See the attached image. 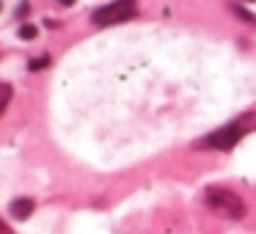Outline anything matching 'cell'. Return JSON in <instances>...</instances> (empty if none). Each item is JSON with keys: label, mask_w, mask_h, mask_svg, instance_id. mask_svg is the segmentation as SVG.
<instances>
[{"label": "cell", "mask_w": 256, "mask_h": 234, "mask_svg": "<svg viewBox=\"0 0 256 234\" xmlns=\"http://www.w3.org/2000/svg\"><path fill=\"white\" fill-rule=\"evenodd\" d=\"M254 127H256V113H245L237 122H232V124H226V127L215 130L212 135H206V138L201 140V146H210V149H218V152H228V149H234V146L240 144V138H245V132H250Z\"/></svg>", "instance_id": "obj_1"}, {"label": "cell", "mask_w": 256, "mask_h": 234, "mask_svg": "<svg viewBox=\"0 0 256 234\" xmlns=\"http://www.w3.org/2000/svg\"><path fill=\"white\" fill-rule=\"evenodd\" d=\"M47 64H50V58H36V61H30V72H39V69H44Z\"/></svg>", "instance_id": "obj_8"}, {"label": "cell", "mask_w": 256, "mask_h": 234, "mask_svg": "<svg viewBox=\"0 0 256 234\" xmlns=\"http://www.w3.org/2000/svg\"><path fill=\"white\" fill-rule=\"evenodd\" d=\"M8 102H12V86L0 83V116H3V110H6Z\"/></svg>", "instance_id": "obj_5"}, {"label": "cell", "mask_w": 256, "mask_h": 234, "mask_svg": "<svg viewBox=\"0 0 256 234\" xmlns=\"http://www.w3.org/2000/svg\"><path fill=\"white\" fill-rule=\"evenodd\" d=\"M204 201L212 212H218L220 218H228V220H240L245 215V204L234 190L226 188H210L204 193Z\"/></svg>", "instance_id": "obj_2"}, {"label": "cell", "mask_w": 256, "mask_h": 234, "mask_svg": "<svg viewBox=\"0 0 256 234\" xmlns=\"http://www.w3.org/2000/svg\"><path fill=\"white\" fill-rule=\"evenodd\" d=\"M12 215L17 218V220H28V218L34 215V201H30V198L12 201Z\"/></svg>", "instance_id": "obj_4"}, {"label": "cell", "mask_w": 256, "mask_h": 234, "mask_svg": "<svg viewBox=\"0 0 256 234\" xmlns=\"http://www.w3.org/2000/svg\"><path fill=\"white\" fill-rule=\"evenodd\" d=\"M74 0H61V6H72Z\"/></svg>", "instance_id": "obj_9"}, {"label": "cell", "mask_w": 256, "mask_h": 234, "mask_svg": "<svg viewBox=\"0 0 256 234\" xmlns=\"http://www.w3.org/2000/svg\"><path fill=\"white\" fill-rule=\"evenodd\" d=\"M232 8H234V14H240V17L245 20V22H254V25H256V17H254V14H250V12H245L242 6H232Z\"/></svg>", "instance_id": "obj_7"}, {"label": "cell", "mask_w": 256, "mask_h": 234, "mask_svg": "<svg viewBox=\"0 0 256 234\" xmlns=\"http://www.w3.org/2000/svg\"><path fill=\"white\" fill-rule=\"evenodd\" d=\"M135 12H138V3H135V0H113L108 6L96 8V12L91 14V20H94L96 25H116V22L132 20Z\"/></svg>", "instance_id": "obj_3"}, {"label": "cell", "mask_w": 256, "mask_h": 234, "mask_svg": "<svg viewBox=\"0 0 256 234\" xmlns=\"http://www.w3.org/2000/svg\"><path fill=\"white\" fill-rule=\"evenodd\" d=\"M36 34H39V28H36V25H22V28H20V39H25V42L36 39Z\"/></svg>", "instance_id": "obj_6"}]
</instances>
